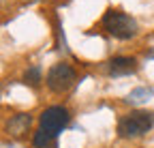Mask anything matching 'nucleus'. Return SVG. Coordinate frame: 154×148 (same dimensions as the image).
Listing matches in <instances>:
<instances>
[{
	"instance_id": "obj_4",
	"label": "nucleus",
	"mask_w": 154,
	"mask_h": 148,
	"mask_svg": "<svg viewBox=\"0 0 154 148\" xmlns=\"http://www.w3.org/2000/svg\"><path fill=\"white\" fill-rule=\"evenodd\" d=\"M69 120H71L69 109L62 107V105H54V107H47L41 114V118H38V129L45 131V133H49L51 137H56L69 124Z\"/></svg>"
},
{
	"instance_id": "obj_1",
	"label": "nucleus",
	"mask_w": 154,
	"mask_h": 148,
	"mask_svg": "<svg viewBox=\"0 0 154 148\" xmlns=\"http://www.w3.org/2000/svg\"><path fill=\"white\" fill-rule=\"evenodd\" d=\"M154 127V114L148 109H133V112L124 114L118 120V135L128 140V137H139L146 135Z\"/></svg>"
},
{
	"instance_id": "obj_2",
	"label": "nucleus",
	"mask_w": 154,
	"mask_h": 148,
	"mask_svg": "<svg viewBox=\"0 0 154 148\" xmlns=\"http://www.w3.org/2000/svg\"><path fill=\"white\" fill-rule=\"evenodd\" d=\"M103 28L116 36V39H133L137 34V22L135 17H131L128 13H122L118 9H109L105 15H103Z\"/></svg>"
},
{
	"instance_id": "obj_7",
	"label": "nucleus",
	"mask_w": 154,
	"mask_h": 148,
	"mask_svg": "<svg viewBox=\"0 0 154 148\" xmlns=\"http://www.w3.org/2000/svg\"><path fill=\"white\" fill-rule=\"evenodd\" d=\"M54 142H56V137H51L49 133L41 131V129L34 133V146H36V148H47V146L54 144Z\"/></svg>"
},
{
	"instance_id": "obj_3",
	"label": "nucleus",
	"mask_w": 154,
	"mask_h": 148,
	"mask_svg": "<svg viewBox=\"0 0 154 148\" xmlns=\"http://www.w3.org/2000/svg\"><path fill=\"white\" fill-rule=\"evenodd\" d=\"M77 82V73L71 65L66 62H58L54 65L49 71H47V75H45V84L51 92H66L73 84Z\"/></svg>"
},
{
	"instance_id": "obj_6",
	"label": "nucleus",
	"mask_w": 154,
	"mask_h": 148,
	"mask_svg": "<svg viewBox=\"0 0 154 148\" xmlns=\"http://www.w3.org/2000/svg\"><path fill=\"white\" fill-rule=\"evenodd\" d=\"M30 122H32V118H30V114H15V116H11L9 120H7V133L11 135V137H24L26 133H28V129H30Z\"/></svg>"
},
{
	"instance_id": "obj_8",
	"label": "nucleus",
	"mask_w": 154,
	"mask_h": 148,
	"mask_svg": "<svg viewBox=\"0 0 154 148\" xmlns=\"http://www.w3.org/2000/svg\"><path fill=\"white\" fill-rule=\"evenodd\" d=\"M24 80H26V84H30L32 88H36L38 84H41V69H38V67H30L26 71Z\"/></svg>"
},
{
	"instance_id": "obj_5",
	"label": "nucleus",
	"mask_w": 154,
	"mask_h": 148,
	"mask_svg": "<svg viewBox=\"0 0 154 148\" xmlns=\"http://www.w3.org/2000/svg\"><path fill=\"white\" fill-rule=\"evenodd\" d=\"M139 69V62L131 58V56H116L107 62V71L109 75L113 77H120V75H131V73H135Z\"/></svg>"
},
{
	"instance_id": "obj_9",
	"label": "nucleus",
	"mask_w": 154,
	"mask_h": 148,
	"mask_svg": "<svg viewBox=\"0 0 154 148\" xmlns=\"http://www.w3.org/2000/svg\"><path fill=\"white\" fill-rule=\"evenodd\" d=\"M47 148H58V144H56V142H54V144H49V146H47Z\"/></svg>"
}]
</instances>
